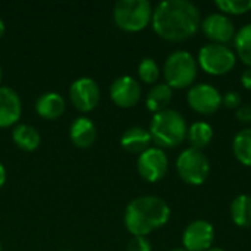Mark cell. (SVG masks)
<instances>
[{
    "mask_svg": "<svg viewBox=\"0 0 251 251\" xmlns=\"http://www.w3.org/2000/svg\"><path fill=\"white\" fill-rule=\"evenodd\" d=\"M154 32L172 43H181L191 38L200 28V9L188 0H163L151 16Z\"/></svg>",
    "mask_w": 251,
    "mask_h": 251,
    "instance_id": "obj_1",
    "label": "cell"
},
{
    "mask_svg": "<svg viewBox=\"0 0 251 251\" xmlns=\"http://www.w3.org/2000/svg\"><path fill=\"white\" fill-rule=\"evenodd\" d=\"M171 218L169 204L157 196H141L134 199L125 209V228L134 237H146L162 228Z\"/></svg>",
    "mask_w": 251,
    "mask_h": 251,
    "instance_id": "obj_2",
    "label": "cell"
},
{
    "mask_svg": "<svg viewBox=\"0 0 251 251\" xmlns=\"http://www.w3.org/2000/svg\"><path fill=\"white\" fill-rule=\"evenodd\" d=\"M187 122L175 109H166L154 113L150 122V135L159 149H175L187 138Z\"/></svg>",
    "mask_w": 251,
    "mask_h": 251,
    "instance_id": "obj_3",
    "label": "cell"
},
{
    "mask_svg": "<svg viewBox=\"0 0 251 251\" xmlns=\"http://www.w3.org/2000/svg\"><path fill=\"white\" fill-rule=\"evenodd\" d=\"M199 65L194 56L185 50H176L171 53L163 66V76L166 84L174 90H182L191 87L197 78Z\"/></svg>",
    "mask_w": 251,
    "mask_h": 251,
    "instance_id": "obj_4",
    "label": "cell"
},
{
    "mask_svg": "<svg viewBox=\"0 0 251 251\" xmlns=\"http://www.w3.org/2000/svg\"><path fill=\"white\" fill-rule=\"evenodd\" d=\"M153 16V7L149 0H119L113 6L115 24L124 31L137 32L144 29Z\"/></svg>",
    "mask_w": 251,
    "mask_h": 251,
    "instance_id": "obj_5",
    "label": "cell"
},
{
    "mask_svg": "<svg viewBox=\"0 0 251 251\" xmlns=\"http://www.w3.org/2000/svg\"><path fill=\"white\" fill-rule=\"evenodd\" d=\"M237 63V54L225 44L210 43L200 49L199 65L200 68L213 76H222L229 74Z\"/></svg>",
    "mask_w": 251,
    "mask_h": 251,
    "instance_id": "obj_6",
    "label": "cell"
},
{
    "mask_svg": "<svg viewBox=\"0 0 251 251\" xmlns=\"http://www.w3.org/2000/svg\"><path fill=\"white\" fill-rule=\"evenodd\" d=\"M176 172L184 182L190 185H201L209 178L210 163L201 150L190 147L178 156Z\"/></svg>",
    "mask_w": 251,
    "mask_h": 251,
    "instance_id": "obj_7",
    "label": "cell"
},
{
    "mask_svg": "<svg viewBox=\"0 0 251 251\" xmlns=\"http://www.w3.org/2000/svg\"><path fill=\"white\" fill-rule=\"evenodd\" d=\"M188 106L200 115H213L222 106V96L215 85L196 84L187 94Z\"/></svg>",
    "mask_w": 251,
    "mask_h": 251,
    "instance_id": "obj_8",
    "label": "cell"
},
{
    "mask_svg": "<svg viewBox=\"0 0 251 251\" xmlns=\"http://www.w3.org/2000/svg\"><path fill=\"white\" fill-rule=\"evenodd\" d=\"M169 160L166 153L159 147H149L138 156L137 169L138 174L149 182L160 181L168 172Z\"/></svg>",
    "mask_w": 251,
    "mask_h": 251,
    "instance_id": "obj_9",
    "label": "cell"
},
{
    "mask_svg": "<svg viewBox=\"0 0 251 251\" xmlns=\"http://www.w3.org/2000/svg\"><path fill=\"white\" fill-rule=\"evenodd\" d=\"M215 241V228L210 222L193 221L182 234V244L187 251H207Z\"/></svg>",
    "mask_w": 251,
    "mask_h": 251,
    "instance_id": "obj_10",
    "label": "cell"
},
{
    "mask_svg": "<svg viewBox=\"0 0 251 251\" xmlns=\"http://www.w3.org/2000/svg\"><path fill=\"white\" fill-rule=\"evenodd\" d=\"M69 97L78 110L82 112L93 110L100 100L99 84L90 76H81L71 84Z\"/></svg>",
    "mask_w": 251,
    "mask_h": 251,
    "instance_id": "obj_11",
    "label": "cell"
},
{
    "mask_svg": "<svg viewBox=\"0 0 251 251\" xmlns=\"http://www.w3.org/2000/svg\"><path fill=\"white\" fill-rule=\"evenodd\" d=\"M200 26H201L204 35L216 44H225L226 46V43L232 41L235 38V34H237L232 19L224 13L207 15L201 21Z\"/></svg>",
    "mask_w": 251,
    "mask_h": 251,
    "instance_id": "obj_12",
    "label": "cell"
},
{
    "mask_svg": "<svg viewBox=\"0 0 251 251\" xmlns=\"http://www.w3.org/2000/svg\"><path fill=\"white\" fill-rule=\"evenodd\" d=\"M110 97L121 107H132L141 99V85L129 75L119 76L110 85Z\"/></svg>",
    "mask_w": 251,
    "mask_h": 251,
    "instance_id": "obj_13",
    "label": "cell"
},
{
    "mask_svg": "<svg viewBox=\"0 0 251 251\" xmlns=\"http://www.w3.org/2000/svg\"><path fill=\"white\" fill-rule=\"evenodd\" d=\"M22 112L19 94L10 87L0 85V126L6 128L18 122Z\"/></svg>",
    "mask_w": 251,
    "mask_h": 251,
    "instance_id": "obj_14",
    "label": "cell"
},
{
    "mask_svg": "<svg viewBox=\"0 0 251 251\" xmlns=\"http://www.w3.org/2000/svg\"><path fill=\"white\" fill-rule=\"evenodd\" d=\"M97 131L91 119L79 116L76 118L69 128V137L72 143L78 147H90L96 140Z\"/></svg>",
    "mask_w": 251,
    "mask_h": 251,
    "instance_id": "obj_15",
    "label": "cell"
},
{
    "mask_svg": "<svg viewBox=\"0 0 251 251\" xmlns=\"http://www.w3.org/2000/svg\"><path fill=\"white\" fill-rule=\"evenodd\" d=\"M150 143H151L150 132L141 126H131L121 137V146L128 153L141 154L143 151L149 149Z\"/></svg>",
    "mask_w": 251,
    "mask_h": 251,
    "instance_id": "obj_16",
    "label": "cell"
},
{
    "mask_svg": "<svg viewBox=\"0 0 251 251\" xmlns=\"http://www.w3.org/2000/svg\"><path fill=\"white\" fill-rule=\"evenodd\" d=\"M35 110L41 118L56 119L65 110V99L54 91L41 94L35 101Z\"/></svg>",
    "mask_w": 251,
    "mask_h": 251,
    "instance_id": "obj_17",
    "label": "cell"
},
{
    "mask_svg": "<svg viewBox=\"0 0 251 251\" xmlns=\"http://www.w3.org/2000/svg\"><path fill=\"white\" fill-rule=\"evenodd\" d=\"M172 96H174V91L166 82L156 84L147 94L146 106L150 112H154V113L163 112V110L169 109L168 106L172 101Z\"/></svg>",
    "mask_w": 251,
    "mask_h": 251,
    "instance_id": "obj_18",
    "label": "cell"
},
{
    "mask_svg": "<svg viewBox=\"0 0 251 251\" xmlns=\"http://www.w3.org/2000/svg\"><path fill=\"white\" fill-rule=\"evenodd\" d=\"M12 138L19 149L26 151L37 149L41 141L40 132L32 125H26V124H21L15 126L12 131Z\"/></svg>",
    "mask_w": 251,
    "mask_h": 251,
    "instance_id": "obj_19",
    "label": "cell"
},
{
    "mask_svg": "<svg viewBox=\"0 0 251 251\" xmlns=\"http://www.w3.org/2000/svg\"><path fill=\"white\" fill-rule=\"evenodd\" d=\"M213 135H215V132H213L212 125L207 122H203V121L194 122L187 131V138H188L191 147L197 149V150H203L204 147H207L212 143Z\"/></svg>",
    "mask_w": 251,
    "mask_h": 251,
    "instance_id": "obj_20",
    "label": "cell"
},
{
    "mask_svg": "<svg viewBox=\"0 0 251 251\" xmlns=\"http://www.w3.org/2000/svg\"><path fill=\"white\" fill-rule=\"evenodd\" d=\"M232 222L240 228L251 226V196L240 194L231 203Z\"/></svg>",
    "mask_w": 251,
    "mask_h": 251,
    "instance_id": "obj_21",
    "label": "cell"
},
{
    "mask_svg": "<svg viewBox=\"0 0 251 251\" xmlns=\"http://www.w3.org/2000/svg\"><path fill=\"white\" fill-rule=\"evenodd\" d=\"M232 151L235 159L244 165L251 168V128L241 129L232 141Z\"/></svg>",
    "mask_w": 251,
    "mask_h": 251,
    "instance_id": "obj_22",
    "label": "cell"
},
{
    "mask_svg": "<svg viewBox=\"0 0 251 251\" xmlns=\"http://www.w3.org/2000/svg\"><path fill=\"white\" fill-rule=\"evenodd\" d=\"M234 44L237 56L244 65L251 68V24L244 25L240 31H237Z\"/></svg>",
    "mask_w": 251,
    "mask_h": 251,
    "instance_id": "obj_23",
    "label": "cell"
},
{
    "mask_svg": "<svg viewBox=\"0 0 251 251\" xmlns=\"http://www.w3.org/2000/svg\"><path fill=\"white\" fill-rule=\"evenodd\" d=\"M138 76L146 84H154L157 82L160 76V68L157 62L151 57H144L138 65Z\"/></svg>",
    "mask_w": 251,
    "mask_h": 251,
    "instance_id": "obj_24",
    "label": "cell"
},
{
    "mask_svg": "<svg viewBox=\"0 0 251 251\" xmlns=\"http://www.w3.org/2000/svg\"><path fill=\"white\" fill-rule=\"evenodd\" d=\"M215 6L224 15H243L251 10V0H216Z\"/></svg>",
    "mask_w": 251,
    "mask_h": 251,
    "instance_id": "obj_25",
    "label": "cell"
},
{
    "mask_svg": "<svg viewBox=\"0 0 251 251\" xmlns=\"http://www.w3.org/2000/svg\"><path fill=\"white\" fill-rule=\"evenodd\" d=\"M126 251H151V244L146 237H132Z\"/></svg>",
    "mask_w": 251,
    "mask_h": 251,
    "instance_id": "obj_26",
    "label": "cell"
},
{
    "mask_svg": "<svg viewBox=\"0 0 251 251\" xmlns=\"http://www.w3.org/2000/svg\"><path fill=\"white\" fill-rule=\"evenodd\" d=\"M222 104L226 109H238L241 106V96L238 91H226L222 97Z\"/></svg>",
    "mask_w": 251,
    "mask_h": 251,
    "instance_id": "obj_27",
    "label": "cell"
},
{
    "mask_svg": "<svg viewBox=\"0 0 251 251\" xmlns=\"http://www.w3.org/2000/svg\"><path fill=\"white\" fill-rule=\"evenodd\" d=\"M237 119L244 124L251 122V104H241L237 109Z\"/></svg>",
    "mask_w": 251,
    "mask_h": 251,
    "instance_id": "obj_28",
    "label": "cell"
},
{
    "mask_svg": "<svg viewBox=\"0 0 251 251\" xmlns=\"http://www.w3.org/2000/svg\"><path fill=\"white\" fill-rule=\"evenodd\" d=\"M241 84L246 90L251 91V68H247L243 74H241Z\"/></svg>",
    "mask_w": 251,
    "mask_h": 251,
    "instance_id": "obj_29",
    "label": "cell"
},
{
    "mask_svg": "<svg viewBox=\"0 0 251 251\" xmlns=\"http://www.w3.org/2000/svg\"><path fill=\"white\" fill-rule=\"evenodd\" d=\"M4 181H6V169H4L3 163L0 162V188L3 187Z\"/></svg>",
    "mask_w": 251,
    "mask_h": 251,
    "instance_id": "obj_30",
    "label": "cell"
},
{
    "mask_svg": "<svg viewBox=\"0 0 251 251\" xmlns=\"http://www.w3.org/2000/svg\"><path fill=\"white\" fill-rule=\"evenodd\" d=\"M3 34H4V22L0 19V37H1Z\"/></svg>",
    "mask_w": 251,
    "mask_h": 251,
    "instance_id": "obj_31",
    "label": "cell"
},
{
    "mask_svg": "<svg viewBox=\"0 0 251 251\" xmlns=\"http://www.w3.org/2000/svg\"><path fill=\"white\" fill-rule=\"evenodd\" d=\"M207 251H224L222 249H209Z\"/></svg>",
    "mask_w": 251,
    "mask_h": 251,
    "instance_id": "obj_32",
    "label": "cell"
},
{
    "mask_svg": "<svg viewBox=\"0 0 251 251\" xmlns=\"http://www.w3.org/2000/svg\"><path fill=\"white\" fill-rule=\"evenodd\" d=\"M169 251H187L185 249H174V250H169Z\"/></svg>",
    "mask_w": 251,
    "mask_h": 251,
    "instance_id": "obj_33",
    "label": "cell"
},
{
    "mask_svg": "<svg viewBox=\"0 0 251 251\" xmlns=\"http://www.w3.org/2000/svg\"><path fill=\"white\" fill-rule=\"evenodd\" d=\"M0 79H1V66H0Z\"/></svg>",
    "mask_w": 251,
    "mask_h": 251,
    "instance_id": "obj_34",
    "label": "cell"
}]
</instances>
